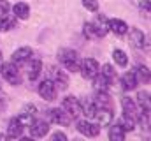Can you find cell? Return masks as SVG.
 Here are the masks:
<instances>
[{
	"instance_id": "obj_1",
	"label": "cell",
	"mask_w": 151,
	"mask_h": 141,
	"mask_svg": "<svg viewBox=\"0 0 151 141\" xmlns=\"http://www.w3.org/2000/svg\"><path fill=\"white\" fill-rule=\"evenodd\" d=\"M58 60H60V64L65 67V69L69 70V72H77L79 70V57H77V51L74 49H62L60 53H58Z\"/></svg>"
},
{
	"instance_id": "obj_2",
	"label": "cell",
	"mask_w": 151,
	"mask_h": 141,
	"mask_svg": "<svg viewBox=\"0 0 151 141\" xmlns=\"http://www.w3.org/2000/svg\"><path fill=\"white\" fill-rule=\"evenodd\" d=\"M0 74H2V78H4L9 85H12V86L21 85V76H19V69H18L16 64H12V62L4 64V62H2V65H0Z\"/></svg>"
},
{
	"instance_id": "obj_3",
	"label": "cell",
	"mask_w": 151,
	"mask_h": 141,
	"mask_svg": "<svg viewBox=\"0 0 151 141\" xmlns=\"http://www.w3.org/2000/svg\"><path fill=\"white\" fill-rule=\"evenodd\" d=\"M100 70V65L95 58H84L79 62V72L83 74V78L86 79H93Z\"/></svg>"
},
{
	"instance_id": "obj_4",
	"label": "cell",
	"mask_w": 151,
	"mask_h": 141,
	"mask_svg": "<svg viewBox=\"0 0 151 141\" xmlns=\"http://www.w3.org/2000/svg\"><path fill=\"white\" fill-rule=\"evenodd\" d=\"M47 120L53 122V124H56V125H70L72 116L60 106V108H55V109L47 111Z\"/></svg>"
},
{
	"instance_id": "obj_5",
	"label": "cell",
	"mask_w": 151,
	"mask_h": 141,
	"mask_svg": "<svg viewBox=\"0 0 151 141\" xmlns=\"http://www.w3.org/2000/svg\"><path fill=\"white\" fill-rule=\"evenodd\" d=\"M39 95L44 99V101H55L56 99V92H58V88H56V85L53 83V79H42L40 83H39V88H37Z\"/></svg>"
},
{
	"instance_id": "obj_6",
	"label": "cell",
	"mask_w": 151,
	"mask_h": 141,
	"mask_svg": "<svg viewBox=\"0 0 151 141\" xmlns=\"http://www.w3.org/2000/svg\"><path fill=\"white\" fill-rule=\"evenodd\" d=\"M76 127H77L79 134H83V136H86V138H97L99 132H100V127H99L95 122H91L90 118L79 120V122L76 124Z\"/></svg>"
},
{
	"instance_id": "obj_7",
	"label": "cell",
	"mask_w": 151,
	"mask_h": 141,
	"mask_svg": "<svg viewBox=\"0 0 151 141\" xmlns=\"http://www.w3.org/2000/svg\"><path fill=\"white\" fill-rule=\"evenodd\" d=\"M93 118H95V124L99 127H107V125L113 124L114 115H113V111H111V108H97Z\"/></svg>"
},
{
	"instance_id": "obj_8",
	"label": "cell",
	"mask_w": 151,
	"mask_h": 141,
	"mask_svg": "<svg viewBox=\"0 0 151 141\" xmlns=\"http://www.w3.org/2000/svg\"><path fill=\"white\" fill-rule=\"evenodd\" d=\"M91 30H93V35L95 37H106L107 32H109V20L104 16V14H99L95 21H91Z\"/></svg>"
},
{
	"instance_id": "obj_9",
	"label": "cell",
	"mask_w": 151,
	"mask_h": 141,
	"mask_svg": "<svg viewBox=\"0 0 151 141\" xmlns=\"http://www.w3.org/2000/svg\"><path fill=\"white\" fill-rule=\"evenodd\" d=\"M30 138H46L49 132V122L47 120H34L30 124Z\"/></svg>"
},
{
	"instance_id": "obj_10",
	"label": "cell",
	"mask_w": 151,
	"mask_h": 141,
	"mask_svg": "<svg viewBox=\"0 0 151 141\" xmlns=\"http://www.w3.org/2000/svg\"><path fill=\"white\" fill-rule=\"evenodd\" d=\"M32 57H34V51H32V48H28V46H23V48H18V49L12 53V58H11V62H12V64H16V65L19 67V65L27 64V62H28Z\"/></svg>"
},
{
	"instance_id": "obj_11",
	"label": "cell",
	"mask_w": 151,
	"mask_h": 141,
	"mask_svg": "<svg viewBox=\"0 0 151 141\" xmlns=\"http://www.w3.org/2000/svg\"><path fill=\"white\" fill-rule=\"evenodd\" d=\"M62 108L72 116V118H77L81 115V102L76 99L74 95H67L63 101H62Z\"/></svg>"
},
{
	"instance_id": "obj_12",
	"label": "cell",
	"mask_w": 151,
	"mask_h": 141,
	"mask_svg": "<svg viewBox=\"0 0 151 141\" xmlns=\"http://www.w3.org/2000/svg\"><path fill=\"white\" fill-rule=\"evenodd\" d=\"M128 30H130V32H127V34H128V39H130V42H132L134 48H139V49L148 48L146 35H144L142 30H139V28H128Z\"/></svg>"
},
{
	"instance_id": "obj_13",
	"label": "cell",
	"mask_w": 151,
	"mask_h": 141,
	"mask_svg": "<svg viewBox=\"0 0 151 141\" xmlns=\"http://www.w3.org/2000/svg\"><path fill=\"white\" fill-rule=\"evenodd\" d=\"M121 109H123V113L125 115H128V116H132V118H137V104H135V101L132 99V97H128V95H125V97H121Z\"/></svg>"
},
{
	"instance_id": "obj_14",
	"label": "cell",
	"mask_w": 151,
	"mask_h": 141,
	"mask_svg": "<svg viewBox=\"0 0 151 141\" xmlns=\"http://www.w3.org/2000/svg\"><path fill=\"white\" fill-rule=\"evenodd\" d=\"M21 134H23L21 124L18 122L16 116L11 118V120H9V125H7V138H9V140H18V138H21Z\"/></svg>"
},
{
	"instance_id": "obj_15",
	"label": "cell",
	"mask_w": 151,
	"mask_h": 141,
	"mask_svg": "<svg viewBox=\"0 0 151 141\" xmlns=\"http://www.w3.org/2000/svg\"><path fill=\"white\" fill-rule=\"evenodd\" d=\"M121 86L125 88V90H128V92H132V90H135L137 88V85H139V81H137V78H135V74H134V70H130V72H125L123 76H121Z\"/></svg>"
},
{
	"instance_id": "obj_16",
	"label": "cell",
	"mask_w": 151,
	"mask_h": 141,
	"mask_svg": "<svg viewBox=\"0 0 151 141\" xmlns=\"http://www.w3.org/2000/svg\"><path fill=\"white\" fill-rule=\"evenodd\" d=\"M16 23H18V18L14 14H2L0 16V32H9L12 28H16Z\"/></svg>"
},
{
	"instance_id": "obj_17",
	"label": "cell",
	"mask_w": 151,
	"mask_h": 141,
	"mask_svg": "<svg viewBox=\"0 0 151 141\" xmlns=\"http://www.w3.org/2000/svg\"><path fill=\"white\" fill-rule=\"evenodd\" d=\"M109 32H113L116 35H125L128 32V25L123 20H118V18L109 20Z\"/></svg>"
},
{
	"instance_id": "obj_18",
	"label": "cell",
	"mask_w": 151,
	"mask_h": 141,
	"mask_svg": "<svg viewBox=\"0 0 151 141\" xmlns=\"http://www.w3.org/2000/svg\"><path fill=\"white\" fill-rule=\"evenodd\" d=\"M11 9H12L14 16H16L18 20H27V18L30 16V7H28V4H25V2H18V4H14V5H11Z\"/></svg>"
},
{
	"instance_id": "obj_19",
	"label": "cell",
	"mask_w": 151,
	"mask_h": 141,
	"mask_svg": "<svg viewBox=\"0 0 151 141\" xmlns=\"http://www.w3.org/2000/svg\"><path fill=\"white\" fill-rule=\"evenodd\" d=\"M116 124H118L125 132H130V131H134V129H135V124H137V122H135V118H132V116H128V115H125V113H123V115L118 118V122H116Z\"/></svg>"
},
{
	"instance_id": "obj_20",
	"label": "cell",
	"mask_w": 151,
	"mask_h": 141,
	"mask_svg": "<svg viewBox=\"0 0 151 141\" xmlns=\"http://www.w3.org/2000/svg\"><path fill=\"white\" fill-rule=\"evenodd\" d=\"M109 127V132H107V138L111 141H123L125 140V131L118 125V124H111V125H107Z\"/></svg>"
},
{
	"instance_id": "obj_21",
	"label": "cell",
	"mask_w": 151,
	"mask_h": 141,
	"mask_svg": "<svg viewBox=\"0 0 151 141\" xmlns=\"http://www.w3.org/2000/svg\"><path fill=\"white\" fill-rule=\"evenodd\" d=\"M111 83H113V81H111L109 78H106L100 70H99V74L93 78V85H95V88H97V90H104V92H107V90H109V86H111Z\"/></svg>"
},
{
	"instance_id": "obj_22",
	"label": "cell",
	"mask_w": 151,
	"mask_h": 141,
	"mask_svg": "<svg viewBox=\"0 0 151 141\" xmlns=\"http://www.w3.org/2000/svg\"><path fill=\"white\" fill-rule=\"evenodd\" d=\"M53 83L56 85V88L65 90V88L69 86V76H67V72H65V70H56V72H55V81H53Z\"/></svg>"
},
{
	"instance_id": "obj_23",
	"label": "cell",
	"mask_w": 151,
	"mask_h": 141,
	"mask_svg": "<svg viewBox=\"0 0 151 141\" xmlns=\"http://www.w3.org/2000/svg\"><path fill=\"white\" fill-rule=\"evenodd\" d=\"M93 102L99 106V108H109V106H111V97H109L107 92H104V90H97V94H95V101H93Z\"/></svg>"
},
{
	"instance_id": "obj_24",
	"label": "cell",
	"mask_w": 151,
	"mask_h": 141,
	"mask_svg": "<svg viewBox=\"0 0 151 141\" xmlns=\"http://www.w3.org/2000/svg\"><path fill=\"white\" fill-rule=\"evenodd\" d=\"M135 104L141 106L142 111H148V113H150V92H148V90H141V92L137 94Z\"/></svg>"
},
{
	"instance_id": "obj_25",
	"label": "cell",
	"mask_w": 151,
	"mask_h": 141,
	"mask_svg": "<svg viewBox=\"0 0 151 141\" xmlns=\"http://www.w3.org/2000/svg\"><path fill=\"white\" fill-rule=\"evenodd\" d=\"M97 108L99 106L95 104L93 101H84V102H81V115H84L86 118H93V115H95V111H97Z\"/></svg>"
},
{
	"instance_id": "obj_26",
	"label": "cell",
	"mask_w": 151,
	"mask_h": 141,
	"mask_svg": "<svg viewBox=\"0 0 151 141\" xmlns=\"http://www.w3.org/2000/svg\"><path fill=\"white\" fill-rule=\"evenodd\" d=\"M113 60L116 62V65H119V67H127L128 65V57H127V53L123 51V49H114L113 51Z\"/></svg>"
},
{
	"instance_id": "obj_27",
	"label": "cell",
	"mask_w": 151,
	"mask_h": 141,
	"mask_svg": "<svg viewBox=\"0 0 151 141\" xmlns=\"http://www.w3.org/2000/svg\"><path fill=\"white\" fill-rule=\"evenodd\" d=\"M40 70H42V62L40 60H32L30 69H28V79L30 81H35L39 76H40Z\"/></svg>"
},
{
	"instance_id": "obj_28",
	"label": "cell",
	"mask_w": 151,
	"mask_h": 141,
	"mask_svg": "<svg viewBox=\"0 0 151 141\" xmlns=\"http://www.w3.org/2000/svg\"><path fill=\"white\" fill-rule=\"evenodd\" d=\"M134 74H135L139 83H148L150 81V69L146 65H137V69L134 70Z\"/></svg>"
},
{
	"instance_id": "obj_29",
	"label": "cell",
	"mask_w": 151,
	"mask_h": 141,
	"mask_svg": "<svg viewBox=\"0 0 151 141\" xmlns=\"http://www.w3.org/2000/svg\"><path fill=\"white\" fill-rule=\"evenodd\" d=\"M16 118H18V122L21 124V127H30V124L34 122V115L23 113V111H21V113H19L18 116H16Z\"/></svg>"
},
{
	"instance_id": "obj_30",
	"label": "cell",
	"mask_w": 151,
	"mask_h": 141,
	"mask_svg": "<svg viewBox=\"0 0 151 141\" xmlns=\"http://www.w3.org/2000/svg\"><path fill=\"white\" fill-rule=\"evenodd\" d=\"M100 72H102L106 78H109L111 81L116 78V69H114L111 64H104V65H102V69H100Z\"/></svg>"
},
{
	"instance_id": "obj_31",
	"label": "cell",
	"mask_w": 151,
	"mask_h": 141,
	"mask_svg": "<svg viewBox=\"0 0 151 141\" xmlns=\"http://www.w3.org/2000/svg\"><path fill=\"white\" fill-rule=\"evenodd\" d=\"M83 2V7L88 9L90 12H97L99 11V0H81Z\"/></svg>"
},
{
	"instance_id": "obj_32",
	"label": "cell",
	"mask_w": 151,
	"mask_h": 141,
	"mask_svg": "<svg viewBox=\"0 0 151 141\" xmlns=\"http://www.w3.org/2000/svg\"><path fill=\"white\" fill-rule=\"evenodd\" d=\"M7 12H11V4L7 0H0V16L7 14Z\"/></svg>"
},
{
	"instance_id": "obj_33",
	"label": "cell",
	"mask_w": 151,
	"mask_h": 141,
	"mask_svg": "<svg viewBox=\"0 0 151 141\" xmlns=\"http://www.w3.org/2000/svg\"><path fill=\"white\" fill-rule=\"evenodd\" d=\"M51 140L53 141H67V134L58 131V132H53V134H51Z\"/></svg>"
},
{
	"instance_id": "obj_34",
	"label": "cell",
	"mask_w": 151,
	"mask_h": 141,
	"mask_svg": "<svg viewBox=\"0 0 151 141\" xmlns=\"http://www.w3.org/2000/svg\"><path fill=\"white\" fill-rule=\"evenodd\" d=\"M23 113H28V115H34L35 116V113H37V108L34 104H27L25 108H23Z\"/></svg>"
},
{
	"instance_id": "obj_35",
	"label": "cell",
	"mask_w": 151,
	"mask_h": 141,
	"mask_svg": "<svg viewBox=\"0 0 151 141\" xmlns=\"http://www.w3.org/2000/svg\"><path fill=\"white\" fill-rule=\"evenodd\" d=\"M7 108V97H5V94L0 90V111H4Z\"/></svg>"
},
{
	"instance_id": "obj_36",
	"label": "cell",
	"mask_w": 151,
	"mask_h": 141,
	"mask_svg": "<svg viewBox=\"0 0 151 141\" xmlns=\"http://www.w3.org/2000/svg\"><path fill=\"white\" fill-rule=\"evenodd\" d=\"M5 140H9L7 134H0V141H5Z\"/></svg>"
},
{
	"instance_id": "obj_37",
	"label": "cell",
	"mask_w": 151,
	"mask_h": 141,
	"mask_svg": "<svg viewBox=\"0 0 151 141\" xmlns=\"http://www.w3.org/2000/svg\"><path fill=\"white\" fill-rule=\"evenodd\" d=\"M0 65H2V51H0Z\"/></svg>"
}]
</instances>
